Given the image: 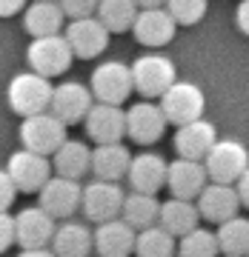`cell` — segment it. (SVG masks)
Returning a JSON list of instances; mask_svg holds the SVG:
<instances>
[{"label": "cell", "mask_w": 249, "mask_h": 257, "mask_svg": "<svg viewBox=\"0 0 249 257\" xmlns=\"http://www.w3.org/2000/svg\"><path fill=\"white\" fill-rule=\"evenodd\" d=\"M92 103H95V97H92V92H89V86H83V83H77V80H66V83H60V86H55L49 111H52L57 120H63L66 126H77V123H83V117L89 114Z\"/></svg>", "instance_id": "obj_12"}, {"label": "cell", "mask_w": 249, "mask_h": 257, "mask_svg": "<svg viewBox=\"0 0 249 257\" xmlns=\"http://www.w3.org/2000/svg\"><path fill=\"white\" fill-rule=\"evenodd\" d=\"M129 69H132V86H135V92L143 94L146 100L160 97V94L178 80L175 63H172L166 55H157V52L140 55Z\"/></svg>", "instance_id": "obj_4"}, {"label": "cell", "mask_w": 249, "mask_h": 257, "mask_svg": "<svg viewBox=\"0 0 249 257\" xmlns=\"http://www.w3.org/2000/svg\"><path fill=\"white\" fill-rule=\"evenodd\" d=\"M29 0H0V18H12V15H18V12L26 9Z\"/></svg>", "instance_id": "obj_36"}, {"label": "cell", "mask_w": 249, "mask_h": 257, "mask_svg": "<svg viewBox=\"0 0 249 257\" xmlns=\"http://www.w3.org/2000/svg\"><path fill=\"white\" fill-rule=\"evenodd\" d=\"M55 234V217L40 206H29L15 214V243L20 248H46Z\"/></svg>", "instance_id": "obj_14"}, {"label": "cell", "mask_w": 249, "mask_h": 257, "mask_svg": "<svg viewBox=\"0 0 249 257\" xmlns=\"http://www.w3.org/2000/svg\"><path fill=\"white\" fill-rule=\"evenodd\" d=\"M66 140V123L57 120L52 111H40V114H29L20 123V143L29 152L52 157Z\"/></svg>", "instance_id": "obj_6"}, {"label": "cell", "mask_w": 249, "mask_h": 257, "mask_svg": "<svg viewBox=\"0 0 249 257\" xmlns=\"http://www.w3.org/2000/svg\"><path fill=\"white\" fill-rule=\"evenodd\" d=\"M203 109H206V97H203L201 86L189 80H175L160 94V111H163L166 123L172 126H184V123L203 117Z\"/></svg>", "instance_id": "obj_5"}, {"label": "cell", "mask_w": 249, "mask_h": 257, "mask_svg": "<svg viewBox=\"0 0 249 257\" xmlns=\"http://www.w3.org/2000/svg\"><path fill=\"white\" fill-rule=\"evenodd\" d=\"M215 237H218L221 254H226V257H246L249 254V220L246 217H238V214L229 217L226 223L218 226Z\"/></svg>", "instance_id": "obj_29"}, {"label": "cell", "mask_w": 249, "mask_h": 257, "mask_svg": "<svg viewBox=\"0 0 249 257\" xmlns=\"http://www.w3.org/2000/svg\"><path fill=\"white\" fill-rule=\"evenodd\" d=\"M95 18L109 29V35L112 32H115V35L129 32L135 18H138V3H135V0H98Z\"/></svg>", "instance_id": "obj_28"}, {"label": "cell", "mask_w": 249, "mask_h": 257, "mask_svg": "<svg viewBox=\"0 0 249 257\" xmlns=\"http://www.w3.org/2000/svg\"><path fill=\"white\" fill-rule=\"evenodd\" d=\"M60 3V9H63L66 18H89V15H95V9H98V0H57Z\"/></svg>", "instance_id": "obj_33"}, {"label": "cell", "mask_w": 249, "mask_h": 257, "mask_svg": "<svg viewBox=\"0 0 249 257\" xmlns=\"http://www.w3.org/2000/svg\"><path fill=\"white\" fill-rule=\"evenodd\" d=\"M12 243H15V217L9 211H0V254L9 251Z\"/></svg>", "instance_id": "obj_35"}, {"label": "cell", "mask_w": 249, "mask_h": 257, "mask_svg": "<svg viewBox=\"0 0 249 257\" xmlns=\"http://www.w3.org/2000/svg\"><path fill=\"white\" fill-rule=\"evenodd\" d=\"M6 172H9L12 183L18 192L35 194L43 189L49 177H52V160L46 155H37V152H29V149H18L9 155V163H6Z\"/></svg>", "instance_id": "obj_8"}, {"label": "cell", "mask_w": 249, "mask_h": 257, "mask_svg": "<svg viewBox=\"0 0 249 257\" xmlns=\"http://www.w3.org/2000/svg\"><path fill=\"white\" fill-rule=\"evenodd\" d=\"M235 23L243 35H249V0H240L238 3V12H235Z\"/></svg>", "instance_id": "obj_37"}, {"label": "cell", "mask_w": 249, "mask_h": 257, "mask_svg": "<svg viewBox=\"0 0 249 257\" xmlns=\"http://www.w3.org/2000/svg\"><path fill=\"white\" fill-rule=\"evenodd\" d=\"M126 180H129L132 192L157 194L166 186V160L155 152H143V155L132 157Z\"/></svg>", "instance_id": "obj_21"}, {"label": "cell", "mask_w": 249, "mask_h": 257, "mask_svg": "<svg viewBox=\"0 0 249 257\" xmlns=\"http://www.w3.org/2000/svg\"><path fill=\"white\" fill-rule=\"evenodd\" d=\"M206 3L209 0H166L163 9L175 18L178 26H195L206 15Z\"/></svg>", "instance_id": "obj_32"}, {"label": "cell", "mask_w": 249, "mask_h": 257, "mask_svg": "<svg viewBox=\"0 0 249 257\" xmlns=\"http://www.w3.org/2000/svg\"><path fill=\"white\" fill-rule=\"evenodd\" d=\"M86 135L98 143H120V138H126V111L112 103H92L89 114L83 117Z\"/></svg>", "instance_id": "obj_15"}, {"label": "cell", "mask_w": 249, "mask_h": 257, "mask_svg": "<svg viewBox=\"0 0 249 257\" xmlns=\"http://www.w3.org/2000/svg\"><path fill=\"white\" fill-rule=\"evenodd\" d=\"M175 18L163 9V6H152V9H138V18L132 23V32L138 37V43L149 49L166 46L172 37H175Z\"/></svg>", "instance_id": "obj_18"}, {"label": "cell", "mask_w": 249, "mask_h": 257, "mask_svg": "<svg viewBox=\"0 0 249 257\" xmlns=\"http://www.w3.org/2000/svg\"><path fill=\"white\" fill-rule=\"evenodd\" d=\"M135 237L138 231L123 217H115L98 223V229L92 231V246L101 257H129L135 251Z\"/></svg>", "instance_id": "obj_17"}, {"label": "cell", "mask_w": 249, "mask_h": 257, "mask_svg": "<svg viewBox=\"0 0 249 257\" xmlns=\"http://www.w3.org/2000/svg\"><path fill=\"white\" fill-rule=\"evenodd\" d=\"M178 257H218L221 254V248H218V237H215V231L209 229H192L189 234L178 240Z\"/></svg>", "instance_id": "obj_31"}, {"label": "cell", "mask_w": 249, "mask_h": 257, "mask_svg": "<svg viewBox=\"0 0 249 257\" xmlns=\"http://www.w3.org/2000/svg\"><path fill=\"white\" fill-rule=\"evenodd\" d=\"M175 257H178V254H175Z\"/></svg>", "instance_id": "obj_41"}, {"label": "cell", "mask_w": 249, "mask_h": 257, "mask_svg": "<svg viewBox=\"0 0 249 257\" xmlns=\"http://www.w3.org/2000/svg\"><path fill=\"white\" fill-rule=\"evenodd\" d=\"M206 183H209V177H206L203 160L178 157V160H172V163H166V189L172 192V197L195 200Z\"/></svg>", "instance_id": "obj_16"}, {"label": "cell", "mask_w": 249, "mask_h": 257, "mask_svg": "<svg viewBox=\"0 0 249 257\" xmlns=\"http://www.w3.org/2000/svg\"><path fill=\"white\" fill-rule=\"evenodd\" d=\"M123 189L112 180H98L95 177L92 183L83 186L80 194V209L86 214V220L92 223H103V220H115L120 217V209H123Z\"/></svg>", "instance_id": "obj_9"}, {"label": "cell", "mask_w": 249, "mask_h": 257, "mask_svg": "<svg viewBox=\"0 0 249 257\" xmlns=\"http://www.w3.org/2000/svg\"><path fill=\"white\" fill-rule=\"evenodd\" d=\"M63 37L72 46V55L80 57V60H92V57L103 55V49L109 46V29L103 26L95 15L66 23Z\"/></svg>", "instance_id": "obj_11"}, {"label": "cell", "mask_w": 249, "mask_h": 257, "mask_svg": "<svg viewBox=\"0 0 249 257\" xmlns=\"http://www.w3.org/2000/svg\"><path fill=\"white\" fill-rule=\"evenodd\" d=\"M49 246H52L55 257H89V251H95L92 229L77 220H66L60 226H55V234H52Z\"/></svg>", "instance_id": "obj_24"}, {"label": "cell", "mask_w": 249, "mask_h": 257, "mask_svg": "<svg viewBox=\"0 0 249 257\" xmlns=\"http://www.w3.org/2000/svg\"><path fill=\"white\" fill-rule=\"evenodd\" d=\"M163 132H166V117L157 103L143 100L129 106V111H126V135L135 143H143V146L157 143L163 138Z\"/></svg>", "instance_id": "obj_19"}, {"label": "cell", "mask_w": 249, "mask_h": 257, "mask_svg": "<svg viewBox=\"0 0 249 257\" xmlns=\"http://www.w3.org/2000/svg\"><path fill=\"white\" fill-rule=\"evenodd\" d=\"M120 217L129 223L135 231L149 229V226H155L157 217H160V203H157L155 194L129 192L126 197H123V209H120Z\"/></svg>", "instance_id": "obj_27"}, {"label": "cell", "mask_w": 249, "mask_h": 257, "mask_svg": "<svg viewBox=\"0 0 249 257\" xmlns=\"http://www.w3.org/2000/svg\"><path fill=\"white\" fill-rule=\"evenodd\" d=\"M40 197H37V206L43 211H49L55 220H69L74 211L80 209V194L83 186L77 180H69V177H49L43 189H40Z\"/></svg>", "instance_id": "obj_10"}, {"label": "cell", "mask_w": 249, "mask_h": 257, "mask_svg": "<svg viewBox=\"0 0 249 257\" xmlns=\"http://www.w3.org/2000/svg\"><path fill=\"white\" fill-rule=\"evenodd\" d=\"M203 169L212 183L235 186L238 177L249 169V149L235 138H218L209 155L203 157Z\"/></svg>", "instance_id": "obj_2"}, {"label": "cell", "mask_w": 249, "mask_h": 257, "mask_svg": "<svg viewBox=\"0 0 249 257\" xmlns=\"http://www.w3.org/2000/svg\"><path fill=\"white\" fill-rule=\"evenodd\" d=\"M157 223L163 226L172 237H184L192 229H198L201 223V214H198V206L192 200H181V197H169L166 203H160V217Z\"/></svg>", "instance_id": "obj_26"}, {"label": "cell", "mask_w": 249, "mask_h": 257, "mask_svg": "<svg viewBox=\"0 0 249 257\" xmlns=\"http://www.w3.org/2000/svg\"><path fill=\"white\" fill-rule=\"evenodd\" d=\"M26 60H29V69L43 77H57V74L69 72L74 55H72V46L69 40L60 35H46V37H32V43L26 49Z\"/></svg>", "instance_id": "obj_3"}, {"label": "cell", "mask_w": 249, "mask_h": 257, "mask_svg": "<svg viewBox=\"0 0 249 257\" xmlns=\"http://www.w3.org/2000/svg\"><path fill=\"white\" fill-rule=\"evenodd\" d=\"M89 92H92L95 103L120 106L135 92V86H132V69L126 63H120V60H106V63H101L92 72Z\"/></svg>", "instance_id": "obj_7"}, {"label": "cell", "mask_w": 249, "mask_h": 257, "mask_svg": "<svg viewBox=\"0 0 249 257\" xmlns=\"http://www.w3.org/2000/svg\"><path fill=\"white\" fill-rule=\"evenodd\" d=\"M195 206H198V214L203 220L209 223H226L229 217H235L243 206H240V197H238V189L229 183H209L201 189V194L195 197Z\"/></svg>", "instance_id": "obj_13"}, {"label": "cell", "mask_w": 249, "mask_h": 257, "mask_svg": "<svg viewBox=\"0 0 249 257\" xmlns=\"http://www.w3.org/2000/svg\"><path fill=\"white\" fill-rule=\"evenodd\" d=\"M52 169H55L60 177L80 180V177L92 169V149L86 146L83 140L66 138L63 143H60V149L52 155Z\"/></svg>", "instance_id": "obj_25"}, {"label": "cell", "mask_w": 249, "mask_h": 257, "mask_svg": "<svg viewBox=\"0 0 249 257\" xmlns=\"http://www.w3.org/2000/svg\"><path fill=\"white\" fill-rule=\"evenodd\" d=\"M235 189H238L240 206H246V209H249V169H246V172H243V175L238 177V183H235Z\"/></svg>", "instance_id": "obj_38"}, {"label": "cell", "mask_w": 249, "mask_h": 257, "mask_svg": "<svg viewBox=\"0 0 249 257\" xmlns=\"http://www.w3.org/2000/svg\"><path fill=\"white\" fill-rule=\"evenodd\" d=\"M129 163H132V155L123 143H98V146L92 149V169H89V172H92L98 180H112V183H118L120 177H126Z\"/></svg>", "instance_id": "obj_23"}, {"label": "cell", "mask_w": 249, "mask_h": 257, "mask_svg": "<svg viewBox=\"0 0 249 257\" xmlns=\"http://www.w3.org/2000/svg\"><path fill=\"white\" fill-rule=\"evenodd\" d=\"M218 140V132L209 120H192V123H184V126L175 128V152L178 157H186V160H203L209 155V149L215 146Z\"/></svg>", "instance_id": "obj_20"}, {"label": "cell", "mask_w": 249, "mask_h": 257, "mask_svg": "<svg viewBox=\"0 0 249 257\" xmlns=\"http://www.w3.org/2000/svg\"><path fill=\"white\" fill-rule=\"evenodd\" d=\"M246 257H249V254H246Z\"/></svg>", "instance_id": "obj_42"}, {"label": "cell", "mask_w": 249, "mask_h": 257, "mask_svg": "<svg viewBox=\"0 0 249 257\" xmlns=\"http://www.w3.org/2000/svg\"><path fill=\"white\" fill-rule=\"evenodd\" d=\"M66 26V15L57 0H32L23 9V29L32 37L60 35Z\"/></svg>", "instance_id": "obj_22"}, {"label": "cell", "mask_w": 249, "mask_h": 257, "mask_svg": "<svg viewBox=\"0 0 249 257\" xmlns=\"http://www.w3.org/2000/svg\"><path fill=\"white\" fill-rule=\"evenodd\" d=\"M18 257H55L52 248H23Z\"/></svg>", "instance_id": "obj_39"}, {"label": "cell", "mask_w": 249, "mask_h": 257, "mask_svg": "<svg viewBox=\"0 0 249 257\" xmlns=\"http://www.w3.org/2000/svg\"><path fill=\"white\" fill-rule=\"evenodd\" d=\"M52 92H55V86H52L49 77H43L37 72H20L6 86V100H9V109L15 114L29 117V114L49 111Z\"/></svg>", "instance_id": "obj_1"}, {"label": "cell", "mask_w": 249, "mask_h": 257, "mask_svg": "<svg viewBox=\"0 0 249 257\" xmlns=\"http://www.w3.org/2000/svg\"><path fill=\"white\" fill-rule=\"evenodd\" d=\"M15 197H18V189H15V183H12L9 172L0 169V211H9V206L15 203Z\"/></svg>", "instance_id": "obj_34"}, {"label": "cell", "mask_w": 249, "mask_h": 257, "mask_svg": "<svg viewBox=\"0 0 249 257\" xmlns=\"http://www.w3.org/2000/svg\"><path fill=\"white\" fill-rule=\"evenodd\" d=\"M138 3V9H152V6H163L166 0H135Z\"/></svg>", "instance_id": "obj_40"}, {"label": "cell", "mask_w": 249, "mask_h": 257, "mask_svg": "<svg viewBox=\"0 0 249 257\" xmlns=\"http://www.w3.org/2000/svg\"><path fill=\"white\" fill-rule=\"evenodd\" d=\"M175 251H178L175 237H172L160 223H155V226L138 231V237H135V251H132V254H138V257H175Z\"/></svg>", "instance_id": "obj_30"}]
</instances>
